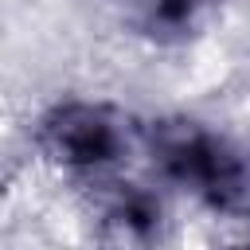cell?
I'll list each match as a JSON object with an SVG mask.
<instances>
[{
    "label": "cell",
    "mask_w": 250,
    "mask_h": 250,
    "mask_svg": "<svg viewBox=\"0 0 250 250\" xmlns=\"http://www.w3.org/2000/svg\"><path fill=\"white\" fill-rule=\"evenodd\" d=\"M141 152L156 180L195 207L223 219L250 215V152L227 129L195 113H156L141 121Z\"/></svg>",
    "instance_id": "1"
},
{
    "label": "cell",
    "mask_w": 250,
    "mask_h": 250,
    "mask_svg": "<svg viewBox=\"0 0 250 250\" xmlns=\"http://www.w3.org/2000/svg\"><path fill=\"white\" fill-rule=\"evenodd\" d=\"M31 145L47 168L86 188L125 172L129 156L141 152V117L105 98H59L35 117Z\"/></svg>",
    "instance_id": "2"
},
{
    "label": "cell",
    "mask_w": 250,
    "mask_h": 250,
    "mask_svg": "<svg viewBox=\"0 0 250 250\" xmlns=\"http://www.w3.org/2000/svg\"><path fill=\"white\" fill-rule=\"evenodd\" d=\"M82 195H86L90 227L102 242H109V246H156L168 238L172 215H168L164 195L152 184L117 172V176L86 184Z\"/></svg>",
    "instance_id": "3"
},
{
    "label": "cell",
    "mask_w": 250,
    "mask_h": 250,
    "mask_svg": "<svg viewBox=\"0 0 250 250\" xmlns=\"http://www.w3.org/2000/svg\"><path fill=\"white\" fill-rule=\"evenodd\" d=\"M121 23L148 47H188L203 35L215 0H113Z\"/></svg>",
    "instance_id": "4"
}]
</instances>
